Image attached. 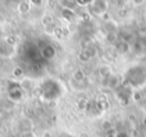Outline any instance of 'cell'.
<instances>
[{"label": "cell", "mask_w": 146, "mask_h": 137, "mask_svg": "<svg viewBox=\"0 0 146 137\" xmlns=\"http://www.w3.org/2000/svg\"><path fill=\"white\" fill-rule=\"evenodd\" d=\"M41 54H45V55H42L44 58L51 59V58H54V55H55V49H54L51 45H46L45 48H42V51H41Z\"/></svg>", "instance_id": "6da1fadb"}, {"label": "cell", "mask_w": 146, "mask_h": 137, "mask_svg": "<svg viewBox=\"0 0 146 137\" xmlns=\"http://www.w3.org/2000/svg\"><path fill=\"white\" fill-rule=\"evenodd\" d=\"M30 9H31V3L22 1L19 5H18V10H19L21 13H27Z\"/></svg>", "instance_id": "7a4b0ae2"}, {"label": "cell", "mask_w": 146, "mask_h": 137, "mask_svg": "<svg viewBox=\"0 0 146 137\" xmlns=\"http://www.w3.org/2000/svg\"><path fill=\"white\" fill-rule=\"evenodd\" d=\"M82 77H83V73L81 71H78V72H76L74 73V78L76 79H82Z\"/></svg>", "instance_id": "3957f363"}, {"label": "cell", "mask_w": 146, "mask_h": 137, "mask_svg": "<svg viewBox=\"0 0 146 137\" xmlns=\"http://www.w3.org/2000/svg\"><path fill=\"white\" fill-rule=\"evenodd\" d=\"M23 74V71L21 68H15L14 69V76H22Z\"/></svg>", "instance_id": "277c9868"}]
</instances>
